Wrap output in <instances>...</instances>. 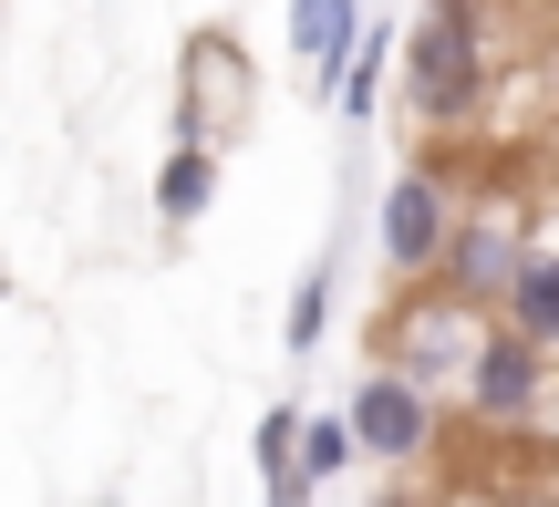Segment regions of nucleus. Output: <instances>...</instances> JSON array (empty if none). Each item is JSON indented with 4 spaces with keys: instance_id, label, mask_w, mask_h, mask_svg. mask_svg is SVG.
<instances>
[{
    "instance_id": "nucleus-1",
    "label": "nucleus",
    "mask_w": 559,
    "mask_h": 507,
    "mask_svg": "<svg viewBox=\"0 0 559 507\" xmlns=\"http://www.w3.org/2000/svg\"><path fill=\"white\" fill-rule=\"evenodd\" d=\"M394 114L415 135H456L487 114V11L477 0H425L394 41Z\"/></svg>"
},
{
    "instance_id": "nucleus-2",
    "label": "nucleus",
    "mask_w": 559,
    "mask_h": 507,
    "mask_svg": "<svg viewBox=\"0 0 559 507\" xmlns=\"http://www.w3.org/2000/svg\"><path fill=\"white\" fill-rule=\"evenodd\" d=\"M456 177H445V156H404L394 177H383L373 197V249H383V280L394 290H425L445 269V239H456Z\"/></svg>"
},
{
    "instance_id": "nucleus-3",
    "label": "nucleus",
    "mask_w": 559,
    "mask_h": 507,
    "mask_svg": "<svg viewBox=\"0 0 559 507\" xmlns=\"http://www.w3.org/2000/svg\"><path fill=\"white\" fill-rule=\"evenodd\" d=\"M373 342H383V363H404L425 394H445V405H456L466 363H477V342H487V311H466L456 290L425 280V290H394V301H383Z\"/></svg>"
},
{
    "instance_id": "nucleus-4",
    "label": "nucleus",
    "mask_w": 559,
    "mask_h": 507,
    "mask_svg": "<svg viewBox=\"0 0 559 507\" xmlns=\"http://www.w3.org/2000/svg\"><path fill=\"white\" fill-rule=\"evenodd\" d=\"M549 405H559V352H539L528 331H508V322H487L477 363H466V384H456V425H477V435H528Z\"/></svg>"
},
{
    "instance_id": "nucleus-5",
    "label": "nucleus",
    "mask_w": 559,
    "mask_h": 507,
    "mask_svg": "<svg viewBox=\"0 0 559 507\" xmlns=\"http://www.w3.org/2000/svg\"><path fill=\"white\" fill-rule=\"evenodd\" d=\"M528 239H539V218H528L519 197H477V207L456 218V239H445L436 290H456L466 311L508 322V290H519V269H528Z\"/></svg>"
},
{
    "instance_id": "nucleus-6",
    "label": "nucleus",
    "mask_w": 559,
    "mask_h": 507,
    "mask_svg": "<svg viewBox=\"0 0 559 507\" xmlns=\"http://www.w3.org/2000/svg\"><path fill=\"white\" fill-rule=\"evenodd\" d=\"M353 435H362V467H383V476H415L425 456H436V435H445V394H425L404 363H362V384H353Z\"/></svg>"
},
{
    "instance_id": "nucleus-7",
    "label": "nucleus",
    "mask_w": 559,
    "mask_h": 507,
    "mask_svg": "<svg viewBox=\"0 0 559 507\" xmlns=\"http://www.w3.org/2000/svg\"><path fill=\"white\" fill-rule=\"evenodd\" d=\"M249 124H260V73H249V52H239V32H198L187 41V94H177V135H198V145H239Z\"/></svg>"
},
{
    "instance_id": "nucleus-8",
    "label": "nucleus",
    "mask_w": 559,
    "mask_h": 507,
    "mask_svg": "<svg viewBox=\"0 0 559 507\" xmlns=\"http://www.w3.org/2000/svg\"><path fill=\"white\" fill-rule=\"evenodd\" d=\"M362 32H373V0H290V62L332 94L342 62L362 52Z\"/></svg>"
},
{
    "instance_id": "nucleus-9",
    "label": "nucleus",
    "mask_w": 559,
    "mask_h": 507,
    "mask_svg": "<svg viewBox=\"0 0 559 507\" xmlns=\"http://www.w3.org/2000/svg\"><path fill=\"white\" fill-rule=\"evenodd\" d=\"M218 145H198V135H166V156H156V228H198L207 207H218Z\"/></svg>"
},
{
    "instance_id": "nucleus-10",
    "label": "nucleus",
    "mask_w": 559,
    "mask_h": 507,
    "mask_svg": "<svg viewBox=\"0 0 559 507\" xmlns=\"http://www.w3.org/2000/svg\"><path fill=\"white\" fill-rule=\"evenodd\" d=\"M300 414L311 405H270L249 425V456H260V497L270 507H311V476H300Z\"/></svg>"
},
{
    "instance_id": "nucleus-11",
    "label": "nucleus",
    "mask_w": 559,
    "mask_h": 507,
    "mask_svg": "<svg viewBox=\"0 0 559 507\" xmlns=\"http://www.w3.org/2000/svg\"><path fill=\"white\" fill-rule=\"evenodd\" d=\"M508 331H528L539 352H559V228L528 239V269H519V290H508Z\"/></svg>"
},
{
    "instance_id": "nucleus-12",
    "label": "nucleus",
    "mask_w": 559,
    "mask_h": 507,
    "mask_svg": "<svg viewBox=\"0 0 559 507\" xmlns=\"http://www.w3.org/2000/svg\"><path fill=\"white\" fill-rule=\"evenodd\" d=\"M394 41H404V32H383V21H373V32H362V52L342 62V83H332V114H342V124L394 114Z\"/></svg>"
},
{
    "instance_id": "nucleus-13",
    "label": "nucleus",
    "mask_w": 559,
    "mask_h": 507,
    "mask_svg": "<svg viewBox=\"0 0 559 507\" xmlns=\"http://www.w3.org/2000/svg\"><path fill=\"white\" fill-rule=\"evenodd\" d=\"M321 331H332V249H321V259H300L290 301H280V352H290V363H311Z\"/></svg>"
},
{
    "instance_id": "nucleus-14",
    "label": "nucleus",
    "mask_w": 559,
    "mask_h": 507,
    "mask_svg": "<svg viewBox=\"0 0 559 507\" xmlns=\"http://www.w3.org/2000/svg\"><path fill=\"white\" fill-rule=\"evenodd\" d=\"M353 467H362L353 414H300V476H311V497H321V487H342Z\"/></svg>"
},
{
    "instance_id": "nucleus-15",
    "label": "nucleus",
    "mask_w": 559,
    "mask_h": 507,
    "mask_svg": "<svg viewBox=\"0 0 559 507\" xmlns=\"http://www.w3.org/2000/svg\"><path fill=\"white\" fill-rule=\"evenodd\" d=\"M425 507H528V487H508V476H456V487H436Z\"/></svg>"
},
{
    "instance_id": "nucleus-16",
    "label": "nucleus",
    "mask_w": 559,
    "mask_h": 507,
    "mask_svg": "<svg viewBox=\"0 0 559 507\" xmlns=\"http://www.w3.org/2000/svg\"><path fill=\"white\" fill-rule=\"evenodd\" d=\"M373 507H425V487H404V476H394V487H383Z\"/></svg>"
}]
</instances>
